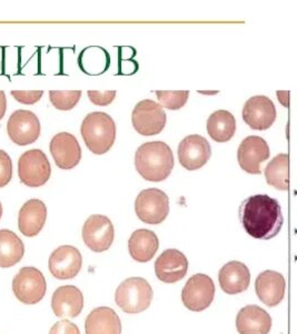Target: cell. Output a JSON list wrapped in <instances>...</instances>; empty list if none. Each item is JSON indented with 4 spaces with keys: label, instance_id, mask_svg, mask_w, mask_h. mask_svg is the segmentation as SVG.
Returning a JSON list of instances; mask_svg holds the SVG:
<instances>
[{
    "label": "cell",
    "instance_id": "29",
    "mask_svg": "<svg viewBox=\"0 0 297 334\" xmlns=\"http://www.w3.org/2000/svg\"><path fill=\"white\" fill-rule=\"evenodd\" d=\"M156 96L162 107L170 110H178L187 103L189 97L188 90H157Z\"/></svg>",
    "mask_w": 297,
    "mask_h": 334
},
{
    "label": "cell",
    "instance_id": "32",
    "mask_svg": "<svg viewBox=\"0 0 297 334\" xmlns=\"http://www.w3.org/2000/svg\"><path fill=\"white\" fill-rule=\"evenodd\" d=\"M88 97L90 102L97 106H107L114 102L116 97L115 90H107V92H97V90H88Z\"/></svg>",
    "mask_w": 297,
    "mask_h": 334
},
{
    "label": "cell",
    "instance_id": "35",
    "mask_svg": "<svg viewBox=\"0 0 297 334\" xmlns=\"http://www.w3.org/2000/svg\"><path fill=\"white\" fill-rule=\"evenodd\" d=\"M7 109V98L6 94L3 90H0V120L4 118L5 114H6Z\"/></svg>",
    "mask_w": 297,
    "mask_h": 334
},
{
    "label": "cell",
    "instance_id": "11",
    "mask_svg": "<svg viewBox=\"0 0 297 334\" xmlns=\"http://www.w3.org/2000/svg\"><path fill=\"white\" fill-rule=\"evenodd\" d=\"M115 237L113 223L107 216L95 214L88 217L83 227V240L90 250L102 253L112 246Z\"/></svg>",
    "mask_w": 297,
    "mask_h": 334
},
{
    "label": "cell",
    "instance_id": "30",
    "mask_svg": "<svg viewBox=\"0 0 297 334\" xmlns=\"http://www.w3.org/2000/svg\"><path fill=\"white\" fill-rule=\"evenodd\" d=\"M13 177V161L6 151L0 149V189L8 185Z\"/></svg>",
    "mask_w": 297,
    "mask_h": 334
},
{
    "label": "cell",
    "instance_id": "23",
    "mask_svg": "<svg viewBox=\"0 0 297 334\" xmlns=\"http://www.w3.org/2000/svg\"><path fill=\"white\" fill-rule=\"evenodd\" d=\"M85 328L86 334H120L122 322L113 308L102 306L89 313Z\"/></svg>",
    "mask_w": 297,
    "mask_h": 334
},
{
    "label": "cell",
    "instance_id": "2",
    "mask_svg": "<svg viewBox=\"0 0 297 334\" xmlns=\"http://www.w3.org/2000/svg\"><path fill=\"white\" fill-rule=\"evenodd\" d=\"M135 167L144 180L163 182L174 169L173 150L164 141L145 143L136 151Z\"/></svg>",
    "mask_w": 297,
    "mask_h": 334
},
{
    "label": "cell",
    "instance_id": "10",
    "mask_svg": "<svg viewBox=\"0 0 297 334\" xmlns=\"http://www.w3.org/2000/svg\"><path fill=\"white\" fill-rule=\"evenodd\" d=\"M7 133L15 144L30 145L39 138L40 121L33 111L18 109L8 119Z\"/></svg>",
    "mask_w": 297,
    "mask_h": 334
},
{
    "label": "cell",
    "instance_id": "5",
    "mask_svg": "<svg viewBox=\"0 0 297 334\" xmlns=\"http://www.w3.org/2000/svg\"><path fill=\"white\" fill-rule=\"evenodd\" d=\"M52 175V166L42 149L25 151L18 160V176L22 183L29 187L45 185Z\"/></svg>",
    "mask_w": 297,
    "mask_h": 334
},
{
    "label": "cell",
    "instance_id": "22",
    "mask_svg": "<svg viewBox=\"0 0 297 334\" xmlns=\"http://www.w3.org/2000/svg\"><path fill=\"white\" fill-rule=\"evenodd\" d=\"M219 284L227 294H237L246 291L249 286L250 273L244 263L231 261L226 263L219 271Z\"/></svg>",
    "mask_w": 297,
    "mask_h": 334
},
{
    "label": "cell",
    "instance_id": "21",
    "mask_svg": "<svg viewBox=\"0 0 297 334\" xmlns=\"http://www.w3.org/2000/svg\"><path fill=\"white\" fill-rule=\"evenodd\" d=\"M236 327L239 334H268L271 317L258 305H247L238 312Z\"/></svg>",
    "mask_w": 297,
    "mask_h": 334
},
{
    "label": "cell",
    "instance_id": "31",
    "mask_svg": "<svg viewBox=\"0 0 297 334\" xmlns=\"http://www.w3.org/2000/svg\"><path fill=\"white\" fill-rule=\"evenodd\" d=\"M43 90H13V97L18 103L25 105H34L43 97Z\"/></svg>",
    "mask_w": 297,
    "mask_h": 334
},
{
    "label": "cell",
    "instance_id": "7",
    "mask_svg": "<svg viewBox=\"0 0 297 334\" xmlns=\"http://www.w3.org/2000/svg\"><path fill=\"white\" fill-rule=\"evenodd\" d=\"M46 280L36 267H23L13 281V291L20 302L36 304L46 294Z\"/></svg>",
    "mask_w": 297,
    "mask_h": 334
},
{
    "label": "cell",
    "instance_id": "13",
    "mask_svg": "<svg viewBox=\"0 0 297 334\" xmlns=\"http://www.w3.org/2000/svg\"><path fill=\"white\" fill-rule=\"evenodd\" d=\"M270 151L267 141L259 136H248L241 141L237 160L240 169L248 174H260V164L269 158Z\"/></svg>",
    "mask_w": 297,
    "mask_h": 334
},
{
    "label": "cell",
    "instance_id": "18",
    "mask_svg": "<svg viewBox=\"0 0 297 334\" xmlns=\"http://www.w3.org/2000/svg\"><path fill=\"white\" fill-rule=\"evenodd\" d=\"M285 278L278 272L264 271L256 278L255 290L259 300L267 306L278 305L285 295Z\"/></svg>",
    "mask_w": 297,
    "mask_h": 334
},
{
    "label": "cell",
    "instance_id": "34",
    "mask_svg": "<svg viewBox=\"0 0 297 334\" xmlns=\"http://www.w3.org/2000/svg\"><path fill=\"white\" fill-rule=\"evenodd\" d=\"M277 98L280 102V104L285 106V107H289V92L287 90H278L277 93Z\"/></svg>",
    "mask_w": 297,
    "mask_h": 334
},
{
    "label": "cell",
    "instance_id": "12",
    "mask_svg": "<svg viewBox=\"0 0 297 334\" xmlns=\"http://www.w3.org/2000/svg\"><path fill=\"white\" fill-rule=\"evenodd\" d=\"M178 160L184 169L196 171L203 167L211 156L208 140L200 135H189L178 145Z\"/></svg>",
    "mask_w": 297,
    "mask_h": 334
},
{
    "label": "cell",
    "instance_id": "26",
    "mask_svg": "<svg viewBox=\"0 0 297 334\" xmlns=\"http://www.w3.org/2000/svg\"><path fill=\"white\" fill-rule=\"evenodd\" d=\"M24 254L23 241L13 231L0 230V267L16 265Z\"/></svg>",
    "mask_w": 297,
    "mask_h": 334
},
{
    "label": "cell",
    "instance_id": "8",
    "mask_svg": "<svg viewBox=\"0 0 297 334\" xmlns=\"http://www.w3.org/2000/svg\"><path fill=\"white\" fill-rule=\"evenodd\" d=\"M166 113L158 103L152 99H144L135 106L132 123L135 130L143 136L158 135L166 125Z\"/></svg>",
    "mask_w": 297,
    "mask_h": 334
},
{
    "label": "cell",
    "instance_id": "3",
    "mask_svg": "<svg viewBox=\"0 0 297 334\" xmlns=\"http://www.w3.org/2000/svg\"><path fill=\"white\" fill-rule=\"evenodd\" d=\"M80 134L92 153L103 155L113 147L116 139V124L108 114L94 111L82 123Z\"/></svg>",
    "mask_w": 297,
    "mask_h": 334
},
{
    "label": "cell",
    "instance_id": "37",
    "mask_svg": "<svg viewBox=\"0 0 297 334\" xmlns=\"http://www.w3.org/2000/svg\"><path fill=\"white\" fill-rule=\"evenodd\" d=\"M2 216H3V205L0 203V219H2Z\"/></svg>",
    "mask_w": 297,
    "mask_h": 334
},
{
    "label": "cell",
    "instance_id": "1",
    "mask_svg": "<svg viewBox=\"0 0 297 334\" xmlns=\"http://www.w3.org/2000/svg\"><path fill=\"white\" fill-rule=\"evenodd\" d=\"M239 219L247 234L258 240L273 239L284 224L277 200L265 194L254 195L245 200L239 207Z\"/></svg>",
    "mask_w": 297,
    "mask_h": 334
},
{
    "label": "cell",
    "instance_id": "17",
    "mask_svg": "<svg viewBox=\"0 0 297 334\" xmlns=\"http://www.w3.org/2000/svg\"><path fill=\"white\" fill-rule=\"evenodd\" d=\"M188 270V260L184 253L169 249L164 251L155 262V273L164 283H176L182 280Z\"/></svg>",
    "mask_w": 297,
    "mask_h": 334
},
{
    "label": "cell",
    "instance_id": "33",
    "mask_svg": "<svg viewBox=\"0 0 297 334\" xmlns=\"http://www.w3.org/2000/svg\"><path fill=\"white\" fill-rule=\"evenodd\" d=\"M49 334H80L79 328L76 324L68 320H62L55 323L50 328Z\"/></svg>",
    "mask_w": 297,
    "mask_h": 334
},
{
    "label": "cell",
    "instance_id": "4",
    "mask_svg": "<svg viewBox=\"0 0 297 334\" xmlns=\"http://www.w3.org/2000/svg\"><path fill=\"white\" fill-rule=\"evenodd\" d=\"M153 296V288L145 278L129 277L117 287L115 301L125 313L136 314L147 310Z\"/></svg>",
    "mask_w": 297,
    "mask_h": 334
},
{
    "label": "cell",
    "instance_id": "16",
    "mask_svg": "<svg viewBox=\"0 0 297 334\" xmlns=\"http://www.w3.org/2000/svg\"><path fill=\"white\" fill-rule=\"evenodd\" d=\"M55 163L62 170H72L82 159V148L77 138L70 133H58L49 145Z\"/></svg>",
    "mask_w": 297,
    "mask_h": 334
},
{
    "label": "cell",
    "instance_id": "14",
    "mask_svg": "<svg viewBox=\"0 0 297 334\" xmlns=\"http://www.w3.org/2000/svg\"><path fill=\"white\" fill-rule=\"evenodd\" d=\"M82 254L72 245L59 246L49 257V271L58 280L74 278L82 269Z\"/></svg>",
    "mask_w": 297,
    "mask_h": 334
},
{
    "label": "cell",
    "instance_id": "25",
    "mask_svg": "<svg viewBox=\"0 0 297 334\" xmlns=\"http://www.w3.org/2000/svg\"><path fill=\"white\" fill-rule=\"evenodd\" d=\"M207 133L215 141H228L236 131V119L227 110L214 111L207 119Z\"/></svg>",
    "mask_w": 297,
    "mask_h": 334
},
{
    "label": "cell",
    "instance_id": "9",
    "mask_svg": "<svg viewBox=\"0 0 297 334\" xmlns=\"http://www.w3.org/2000/svg\"><path fill=\"white\" fill-rule=\"evenodd\" d=\"M215 296V284L206 274H195L186 283L182 300L184 305L190 311L200 312L207 308Z\"/></svg>",
    "mask_w": 297,
    "mask_h": 334
},
{
    "label": "cell",
    "instance_id": "24",
    "mask_svg": "<svg viewBox=\"0 0 297 334\" xmlns=\"http://www.w3.org/2000/svg\"><path fill=\"white\" fill-rule=\"evenodd\" d=\"M159 247L157 235L153 231L140 229L135 231L128 241L130 256L139 263L149 262Z\"/></svg>",
    "mask_w": 297,
    "mask_h": 334
},
{
    "label": "cell",
    "instance_id": "6",
    "mask_svg": "<svg viewBox=\"0 0 297 334\" xmlns=\"http://www.w3.org/2000/svg\"><path fill=\"white\" fill-rule=\"evenodd\" d=\"M135 212L144 223L160 224L169 213L168 196L158 189L144 190L135 201Z\"/></svg>",
    "mask_w": 297,
    "mask_h": 334
},
{
    "label": "cell",
    "instance_id": "28",
    "mask_svg": "<svg viewBox=\"0 0 297 334\" xmlns=\"http://www.w3.org/2000/svg\"><path fill=\"white\" fill-rule=\"evenodd\" d=\"M82 97L80 90H50L49 98L55 108L67 111L73 109Z\"/></svg>",
    "mask_w": 297,
    "mask_h": 334
},
{
    "label": "cell",
    "instance_id": "19",
    "mask_svg": "<svg viewBox=\"0 0 297 334\" xmlns=\"http://www.w3.org/2000/svg\"><path fill=\"white\" fill-rule=\"evenodd\" d=\"M52 307L58 317L74 318L80 314L84 307V295L78 287L65 285L54 292Z\"/></svg>",
    "mask_w": 297,
    "mask_h": 334
},
{
    "label": "cell",
    "instance_id": "20",
    "mask_svg": "<svg viewBox=\"0 0 297 334\" xmlns=\"http://www.w3.org/2000/svg\"><path fill=\"white\" fill-rule=\"evenodd\" d=\"M47 219V207L43 201L29 200L18 214V227L22 234L34 237L43 230Z\"/></svg>",
    "mask_w": 297,
    "mask_h": 334
},
{
    "label": "cell",
    "instance_id": "15",
    "mask_svg": "<svg viewBox=\"0 0 297 334\" xmlns=\"http://www.w3.org/2000/svg\"><path fill=\"white\" fill-rule=\"evenodd\" d=\"M243 119L251 129H268L276 119L275 105L266 96H254L244 106Z\"/></svg>",
    "mask_w": 297,
    "mask_h": 334
},
{
    "label": "cell",
    "instance_id": "36",
    "mask_svg": "<svg viewBox=\"0 0 297 334\" xmlns=\"http://www.w3.org/2000/svg\"><path fill=\"white\" fill-rule=\"evenodd\" d=\"M201 94H206V95H215V94H217L218 92H214V93H210V92H200Z\"/></svg>",
    "mask_w": 297,
    "mask_h": 334
},
{
    "label": "cell",
    "instance_id": "27",
    "mask_svg": "<svg viewBox=\"0 0 297 334\" xmlns=\"http://www.w3.org/2000/svg\"><path fill=\"white\" fill-rule=\"evenodd\" d=\"M267 184L279 191L289 189V156L279 154L271 159L265 169Z\"/></svg>",
    "mask_w": 297,
    "mask_h": 334
}]
</instances>
